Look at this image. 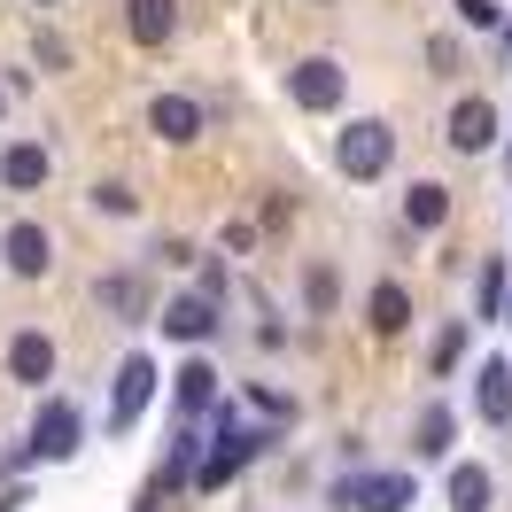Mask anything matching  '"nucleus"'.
Instances as JSON below:
<instances>
[{"label":"nucleus","instance_id":"nucleus-1","mask_svg":"<svg viewBox=\"0 0 512 512\" xmlns=\"http://www.w3.org/2000/svg\"><path fill=\"white\" fill-rule=\"evenodd\" d=\"M334 505H350V512H404V505H419V481L412 474H342V481H334Z\"/></svg>","mask_w":512,"mask_h":512},{"label":"nucleus","instance_id":"nucleus-2","mask_svg":"<svg viewBox=\"0 0 512 512\" xmlns=\"http://www.w3.org/2000/svg\"><path fill=\"white\" fill-rule=\"evenodd\" d=\"M342 94H350V70L334 63V55H311V63L288 70V101H295V109H311V117L342 109Z\"/></svg>","mask_w":512,"mask_h":512},{"label":"nucleus","instance_id":"nucleus-3","mask_svg":"<svg viewBox=\"0 0 512 512\" xmlns=\"http://www.w3.org/2000/svg\"><path fill=\"white\" fill-rule=\"evenodd\" d=\"M148 396H156V357L132 350L125 365H117V388H109V435H132L140 412H148Z\"/></svg>","mask_w":512,"mask_h":512},{"label":"nucleus","instance_id":"nucleus-4","mask_svg":"<svg viewBox=\"0 0 512 512\" xmlns=\"http://www.w3.org/2000/svg\"><path fill=\"white\" fill-rule=\"evenodd\" d=\"M388 156H396V132H388L381 117H357V125L342 132V148H334V163H342L350 179H381Z\"/></svg>","mask_w":512,"mask_h":512},{"label":"nucleus","instance_id":"nucleus-5","mask_svg":"<svg viewBox=\"0 0 512 512\" xmlns=\"http://www.w3.org/2000/svg\"><path fill=\"white\" fill-rule=\"evenodd\" d=\"M78 435H86V419H78V404H39L32 419V458H47V466H63V458H78Z\"/></svg>","mask_w":512,"mask_h":512},{"label":"nucleus","instance_id":"nucleus-6","mask_svg":"<svg viewBox=\"0 0 512 512\" xmlns=\"http://www.w3.org/2000/svg\"><path fill=\"white\" fill-rule=\"evenodd\" d=\"M0 264H8L16 280H47V264H55V241H47V225L16 218L8 233H0Z\"/></svg>","mask_w":512,"mask_h":512},{"label":"nucleus","instance_id":"nucleus-7","mask_svg":"<svg viewBox=\"0 0 512 512\" xmlns=\"http://www.w3.org/2000/svg\"><path fill=\"white\" fill-rule=\"evenodd\" d=\"M450 148L458 156H481V148H497V101H458L450 109Z\"/></svg>","mask_w":512,"mask_h":512},{"label":"nucleus","instance_id":"nucleus-8","mask_svg":"<svg viewBox=\"0 0 512 512\" xmlns=\"http://www.w3.org/2000/svg\"><path fill=\"white\" fill-rule=\"evenodd\" d=\"M47 179H55V156H47L39 140H16V148L0 156V187L8 194H39Z\"/></svg>","mask_w":512,"mask_h":512},{"label":"nucleus","instance_id":"nucleus-9","mask_svg":"<svg viewBox=\"0 0 512 512\" xmlns=\"http://www.w3.org/2000/svg\"><path fill=\"white\" fill-rule=\"evenodd\" d=\"M163 334H171V342H210V334H218V303H210V295L163 303Z\"/></svg>","mask_w":512,"mask_h":512},{"label":"nucleus","instance_id":"nucleus-10","mask_svg":"<svg viewBox=\"0 0 512 512\" xmlns=\"http://www.w3.org/2000/svg\"><path fill=\"white\" fill-rule=\"evenodd\" d=\"M8 381H24V388L55 381V342H47V334H32V326H24V334L8 342Z\"/></svg>","mask_w":512,"mask_h":512},{"label":"nucleus","instance_id":"nucleus-11","mask_svg":"<svg viewBox=\"0 0 512 512\" xmlns=\"http://www.w3.org/2000/svg\"><path fill=\"white\" fill-rule=\"evenodd\" d=\"M474 412L489 419V427H505V419H512V365H505V357H489V365L474 373Z\"/></svg>","mask_w":512,"mask_h":512},{"label":"nucleus","instance_id":"nucleus-12","mask_svg":"<svg viewBox=\"0 0 512 512\" xmlns=\"http://www.w3.org/2000/svg\"><path fill=\"white\" fill-rule=\"evenodd\" d=\"M125 32H132V47H163L179 32V8L171 0H125Z\"/></svg>","mask_w":512,"mask_h":512},{"label":"nucleus","instance_id":"nucleus-13","mask_svg":"<svg viewBox=\"0 0 512 512\" xmlns=\"http://www.w3.org/2000/svg\"><path fill=\"white\" fill-rule=\"evenodd\" d=\"M171 396H179V412H210V404H218V365H210V357H187V365L171 373Z\"/></svg>","mask_w":512,"mask_h":512},{"label":"nucleus","instance_id":"nucleus-14","mask_svg":"<svg viewBox=\"0 0 512 512\" xmlns=\"http://www.w3.org/2000/svg\"><path fill=\"white\" fill-rule=\"evenodd\" d=\"M450 443H458V412L450 404H427L412 427V458H450Z\"/></svg>","mask_w":512,"mask_h":512},{"label":"nucleus","instance_id":"nucleus-15","mask_svg":"<svg viewBox=\"0 0 512 512\" xmlns=\"http://www.w3.org/2000/svg\"><path fill=\"white\" fill-rule=\"evenodd\" d=\"M148 132H163V140H194V132H202V109H194L187 94H156V109H148Z\"/></svg>","mask_w":512,"mask_h":512},{"label":"nucleus","instance_id":"nucleus-16","mask_svg":"<svg viewBox=\"0 0 512 512\" xmlns=\"http://www.w3.org/2000/svg\"><path fill=\"white\" fill-rule=\"evenodd\" d=\"M443 218H450V187H435V179H419V187L404 194V225H412V233H435Z\"/></svg>","mask_w":512,"mask_h":512},{"label":"nucleus","instance_id":"nucleus-17","mask_svg":"<svg viewBox=\"0 0 512 512\" xmlns=\"http://www.w3.org/2000/svg\"><path fill=\"white\" fill-rule=\"evenodd\" d=\"M489 497H497L489 466H450V512H489Z\"/></svg>","mask_w":512,"mask_h":512},{"label":"nucleus","instance_id":"nucleus-18","mask_svg":"<svg viewBox=\"0 0 512 512\" xmlns=\"http://www.w3.org/2000/svg\"><path fill=\"white\" fill-rule=\"evenodd\" d=\"M365 311H373V334H404V326H412V295L396 288V280H381Z\"/></svg>","mask_w":512,"mask_h":512},{"label":"nucleus","instance_id":"nucleus-19","mask_svg":"<svg viewBox=\"0 0 512 512\" xmlns=\"http://www.w3.org/2000/svg\"><path fill=\"white\" fill-rule=\"evenodd\" d=\"M94 295L109 303V311H125V319H140V280H132V272H109V280H94Z\"/></svg>","mask_w":512,"mask_h":512},{"label":"nucleus","instance_id":"nucleus-20","mask_svg":"<svg viewBox=\"0 0 512 512\" xmlns=\"http://www.w3.org/2000/svg\"><path fill=\"white\" fill-rule=\"evenodd\" d=\"M505 288H512V280H505V264L489 256V264H481V311H474V319H497V311H505Z\"/></svg>","mask_w":512,"mask_h":512},{"label":"nucleus","instance_id":"nucleus-21","mask_svg":"<svg viewBox=\"0 0 512 512\" xmlns=\"http://www.w3.org/2000/svg\"><path fill=\"white\" fill-rule=\"evenodd\" d=\"M458 8V24H474V32H505V8L497 0H450Z\"/></svg>","mask_w":512,"mask_h":512},{"label":"nucleus","instance_id":"nucleus-22","mask_svg":"<svg viewBox=\"0 0 512 512\" xmlns=\"http://www.w3.org/2000/svg\"><path fill=\"white\" fill-rule=\"evenodd\" d=\"M458 357H466V319H450L443 334H435V373H450Z\"/></svg>","mask_w":512,"mask_h":512},{"label":"nucleus","instance_id":"nucleus-23","mask_svg":"<svg viewBox=\"0 0 512 512\" xmlns=\"http://www.w3.org/2000/svg\"><path fill=\"white\" fill-rule=\"evenodd\" d=\"M303 295H311V311H334V264H311Z\"/></svg>","mask_w":512,"mask_h":512},{"label":"nucleus","instance_id":"nucleus-24","mask_svg":"<svg viewBox=\"0 0 512 512\" xmlns=\"http://www.w3.org/2000/svg\"><path fill=\"white\" fill-rule=\"evenodd\" d=\"M94 210H109V218H132L140 202H132V187H94Z\"/></svg>","mask_w":512,"mask_h":512},{"label":"nucleus","instance_id":"nucleus-25","mask_svg":"<svg viewBox=\"0 0 512 512\" xmlns=\"http://www.w3.org/2000/svg\"><path fill=\"white\" fill-rule=\"evenodd\" d=\"M140 512H163V489H156V481H148V497H140Z\"/></svg>","mask_w":512,"mask_h":512},{"label":"nucleus","instance_id":"nucleus-26","mask_svg":"<svg viewBox=\"0 0 512 512\" xmlns=\"http://www.w3.org/2000/svg\"><path fill=\"white\" fill-rule=\"evenodd\" d=\"M497 319H505V326H512V288H505V311H497Z\"/></svg>","mask_w":512,"mask_h":512},{"label":"nucleus","instance_id":"nucleus-27","mask_svg":"<svg viewBox=\"0 0 512 512\" xmlns=\"http://www.w3.org/2000/svg\"><path fill=\"white\" fill-rule=\"evenodd\" d=\"M39 8H55V0H39Z\"/></svg>","mask_w":512,"mask_h":512},{"label":"nucleus","instance_id":"nucleus-28","mask_svg":"<svg viewBox=\"0 0 512 512\" xmlns=\"http://www.w3.org/2000/svg\"><path fill=\"white\" fill-rule=\"evenodd\" d=\"M0 109H8V94H0Z\"/></svg>","mask_w":512,"mask_h":512},{"label":"nucleus","instance_id":"nucleus-29","mask_svg":"<svg viewBox=\"0 0 512 512\" xmlns=\"http://www.w3.org/2000/svg\"><path fill=\"white\" fill-rule=\"evenodd\" d=\"M505 32H512V24H505Z\"/></svg>","mask_w":512,"mask_h":512}]
</instances>
